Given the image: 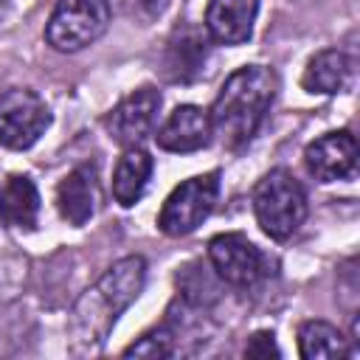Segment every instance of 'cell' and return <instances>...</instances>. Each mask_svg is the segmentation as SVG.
Here are the masks:
<instances>
[{
	"instance_id": "4",
	"label": "cell",
	"mask_w": 360,
	"mask_h": 360,
	"mask_svg": "<svg viewBox=\"0 0 360 360\" xmlns=\"http://www.w3.org/2000/svg\"><path fill=\"white\" fill-rule=\"evenodd\" d=\"M110 25V0H56L45 39L62 53H76L93 45Z\"/></svg>"
},
{
	"instance_id": "5",
	"label": "cell",
	"mask_w": 360,
	"mask_h": 360,
	"mask_svg": "<svg viewBox=\"0 0 360 360\" xmlns=\"http://www.w3.org/2000/svg\"><path fill=\"white\" fill-rule=\"evenodd\" d=\"M217 197H219V174L217 172H205V174H194V177L183 180L166 197V202L158 214V228L174 239L188 236L208 219V214L217 205Z\"/></svg>"
},
{
	"instance_id": "16",
	"label": "cell",
	"mask_w": 360,
	"mask_h": 360,
	"mask_svg": "<svg viewBox=\"0 0 360 360\" xmlns=\"http://www.w3.org/2000/svg\"><path fill=\"white\" fill-rule=\"evenodd\" d=\"M349 70H352V65H349V56L343 51H338V48L318 51L301 73V87L307 93L332 96V93L343 90V84L349 79Z\"/></svg>"
},
{
	"instance_id": "10",
	"label": "cell",
	"mask_w": 360,
	"mask_h": 360,
	"mask_svg": "<svg viewBox=\"0 0 360 360\" xmlns=\"http://www.w3.org/2000/svg\"><path fill=\"white\" fill-rule=\"evenodd\" d=\"M158 146L174 155H188L197 149H205L211 143V118L208 110L197 104H180L169 112V118L160 124L155 135Z\"/></svg>"
},
{
	"instance_id": "2",
	"label": "cell",
	"mask_w": 360,
	"mask_h": 360,
	"mask_svg": "<svg viewBox=\"0 0 360 360\" xmlns=\"http://www.w3.org/2000/svg\"><path fill=\"white\" fill-rule=\"evenodd\" d=\"M276 96V73L264 65L236 68L219 87L208 118L211 135L219 138L225 149H242L250 143L262 127Z\"/></svg>"
},
{
	"instance_id": "7",
	"label": "cell",
	"mask_w": 360,
	"mask_h": 360,
	"mask_svg": "<svg viewBox=\"0 0 360 360\" xmlns=\"http://www.w3.org/2000/svg\"><path fill=\"white\" fill-rule=\"evenodd\" d=\"M208 262L214 273L233 287H253L270 273V259L245 233H217L208 242Z\"/></svg>"
},
{
	"instance_id": "19",
	"label": "cell",
	"mask_w": 360,
	"mask_h": 360,
	"mask_svg": "<svg viewBox=\"0 0 360 360\" xmlns=\"http://www.w3.org/2000/svg\"><path fill=\"white\" fill-rule=\"evenodd\" d=\"M245 354L248 357H278L281 352H278V346H276V340H273V332H256L250 340H248V346H245Z\"/></svg>"
},
{
	"instance_id": "9",
	"label": "cell",
	"mask_w": 360,
	"mask_h": 360,
	"mask_svg": "<svg viewBox=\"0 0 360 360\" xmlns=\"http://www.w3.org/2000/svg\"><path fill=\"white\" fill-rule=\"evenodd\" d=\"M304 166L321 183L352 177L354 169H357V141H354V135L349 129H338V132H326V135L315 138L304 149Z\"/></svg>"
},
{
	"instance_id": "15",
	"label": "cell",
	"mask_w": 360,
	"mask_h": 360,
	"mask_svg": "<svg viewBox=\"0 0 360 360\" xmlns=\"http://www.w3.org/2000/svg\"><path fill=\"white\" fill-rule=\"evenodd\" d=\"M205 62V39L197 28H177L166 45V76L172 82H188L200 73Z\"/></svg>"
},
{
	"instance_id": "18",
	"label": "cell",
	"mask_w": 360,
	"mask_h": 360,
	"mask_svg": "<svg viewBox=\"0 0 360 360\" xmlns=\"http://www.w3.org/2000/svg\"><path fill=\"white\" fill-rule=\"evenodd\" d=\"M174 340H177V332L169 326V323H160L149 332H143L135 343H129L121 354L124 357H149V360H160V357H172L177 349H174Z\"/></svg>"
},
{
	"instance_id": "14",
	"label": "cell",
	"mask_w": 360,
	"mask_h": 360,
	"mask_svg": "<svg viewBox=\"0 0 360 360\" xmlns=\"http://www.w3.org/2000/svg\"><path fill=\"white\" fill-rule=\"evenodd\" d=\"M149 177H152L149 152L141 149V146H127L124 155L115 163V172H112V197H115V202L124 205V208L135 205L143 197Z\"/></svg>"
},
{
	"instance_id": "6",
	"label": "cell",
	"mask_w": 360,
	"mask_h": 360,
	"mask_svg": "<svg viewBox=\"0 0 360 360\" xmlns=\"http://www.w3.org/2000/svg\"><path fill=\"white\" fill-rule=\"evenodd\" d=\"M51 124L48 104L28 87L0 93V143L6 149H28Z\"/></svg>"
},
{
	"instance_id": "13",
	"label": "cell",
	"mask_w": 360,
	"mask_h": 360,
	"mask_svg": "<svg viewBox=\"0 0 360 360\" xmlns=\"http://www.w3.org/2000/svg\"><path fill=\"white\" fill-rule=\"evenodd\" d=\"M0 219L11 228L31 231L39 219V191L28 174H8L0 186Z\"/></svg>"
},
{
	"instance_id": "12",
	"label": "cell",
	"mask_w": 360,
	"mask_h": 360,
	"mask_svg": "<svg viewBox=\"0 0 360 360\" xmlns=\"http://www.w3.org/2000/svg\"><path fill=\"white\" fill-rule=\"evenodd\" d=\"M98 208V180L93 166H76L56 186V211L68 225H84Z\"/></svg>"
},
{
	"instance_id": "1",
	"label": "cell",
	"mask_w": 360,
	"mask_h": 360,
	"mask_svg": "<svg viewBox=\"0 0 360 360\" xmlns=\"http://www.w3.org/2000/svg\"><path fill=\"white\" fill-rule=\"evenodd\" d=\"M146 284V262L143 256H124L104 276L79 295L68 323V343L70 352L79 357L98 354L107 343L115 321L124 309L141 295Z\"/></svg>"
},
{
	"instance_id": "11",
	"label": "cell",
	"mask_w": 360,
	"mask_h": 360,
	"mask_svg": "<svg viewBox=\"0 0 360 360\" xmlns=\"http://www.w3.org/2000/svg\"><path fill=\"white\" fill-rule=\"evenodd\" d=\"M259 0H208L205 31L219 45H242L253 34Z\"/></svg>"
},
{
	"instance_id": "3",
	"label": "cell",
	"mask_w": 360,
	"mask_h": 360,
	"mask_svg": "<svg viewBox=\"0 0 360 360\" xmlns=\"http://www.w3.org/2000/svg\"><path fill=\"white\" fill-rule=\"evenodd\" d=\"M253 214L270 239L284 242L307 219V194L287 169H273L253 188Z\"/></svg>"
},
{
	"instance_id": "17",
	"label": "cell",
	"mask_w": 360,
	"mask_h": 360,
	"mask_svg": "<svg viewBox=\"0 0 360 360\" xmlns=\"http://www.w3.org/2000/svg\"><path fill=\"white\" fill-rule=\"evenodd\" d=\"M298 354L304 360H332V357H349L352 346L338 326L326 321H304L298 326Z\"/></svg>"
},
{
	"instance_id": "8",
	"label": "cell",
	"mask_w": 360,
	"mask_h": 360,
	"mask_svg": "<svg viewBox=\"0 0 360 360\" xmlns=\"http://www.w3.org/2000/svg\"><path fill=\"white\" fill-rule=\"evenodd\" d=\"M160 110V93L155 87H138L127 98H121L107 115L110 138L121 146H141L143 138L152 135Z\"/></svg>"
}]
</instances>
